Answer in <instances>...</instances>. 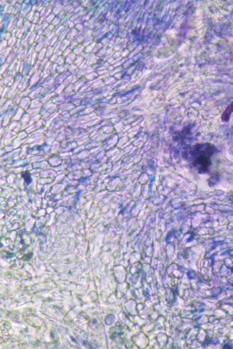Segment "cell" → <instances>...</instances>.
<instances>
[{
    "mask_svg": "<svg viewBox=\"0 0 233 349\" xmlns=\"http://www.w3.org/2000/svg\"><path fill=\"white\" fill-rule=\"evenodd\" d=\"M217 151L214 145L210 143L197 144L189 152L191 164L200 174H206L212 164V157Z\"/></svg>",
    "mask_w": 233,
    "mask_h": 349,
    "instance_id": "6da1fadb",
    "label": "cell"
},
{
    "mask_svg": "<svg viewBox=\"0 0 233 349\" xmlns=\"http://www.w3.org/2000/svg\"><path fill=\"white\" fill-rule=\"evenodd\" d=\"M233 111V104H231L226 110L224 113H223L222 118L223 121L227 122L230 119V116H231V114Z\"/></svg>",
    "mask_w": 233,
    "mask_h": 349,
    "instance_id": "7a4b0ae2",
    "label": "cell"
}]
</instances>
